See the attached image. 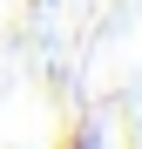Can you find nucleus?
<instances>
[{"label":"nucleus","mask_w":142,"mask_h":149,"mask_svg":"<svg viewBox=\"0 0 142 149\" xmlns=\"http://www.w3.org/2000/svg\"><path fill=\"white\" fill-rule=\"evenodd\" d=\"M61 149H102V136H95L88 122H68V136H61Z\"/></svg>","instance_id":"1"}]
</instances>
